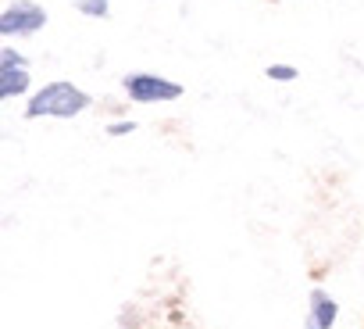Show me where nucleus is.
<instances>
[{"label":"nucleus","mask_w":364,"mask_h":329,"mask_svg":"<svg viewBox=\"0 0 364 329\" xmlns=\"http://www.w3.org/2000/svg\"><path fill=\"white\" fill-rule=\"evenodd\" d=\"M90 108V93H82L75 83H47L40 93H33L26 115L29 118H75Z\"/></svg>","instance_id":"1"},{"label":"nucleus","mask_w":364,"mask_h":329,"mask_svg":"<svg viewBox=\"0 0 364 329\" xmlns=\"http://www.w3.org/2000/svg\"><path fill=\"white\" fill-rule=\"evenodd\" d=\"M122 86H125L129 100H136V104H164V100H178V97H182V86H178V83H168V79L146 75V72L125 75Z\"/></svg>","instance_id":"2"},{"label":"nucleus","mask_w":364,"mask_h":329,"mask_svg":"<svg viewBox=\"0 0 364 329\" xmlns=\"http://www.w3.org/2000/svg\"><path fill=\"white\" fill-rule=\"evenodd\" d=\"M43 26H47V11L36 4H26V0L8 4L4 15H0V36H29Z\"/></svg>","instance_id":"3"},{"label":"nucleus","mask_w":364,"mask_h":329,"mask_svg":"<svg viewBox=\"0 0 364 329\" xmlns=\"http://www.w3.org/2000/svg\"><path fill=\"white\" fill-rule=\"evenodd\" d=\"M339 318V304L321 293V290H311V311H307V329H332Z\"/></svg>","instance_id":"4"},{"label":"nucleus","mask_w":364,"mask_h":329,"mask_svg":"<svg viewBox=\"0 0 364 329\" xmlns=\"http://www.w3.org/2000/svg\"><path fill=\"white\" fill-rule=\"evenodd\" d=\"M29 90V72L18 68V65H4L0 61V97L11 100V97H22Z\"/></svg>","instance_id":"5"},{"label":"nucleus","mask_w":364,"mask_h":329,"mask_svg":"<svg viewBox=\"0 0 364 329\" xmlns=\"http://www.w3.org/2000/svg\"><path fill=\"white\" fill-rule=\"evenodd\" d=\"M79 11H82V15L104 19V15H107V0H79Z\"/></svg>","instance_id":"6"},{"label":"nucleus","mask_w":364,"mask_h":329,"mask_svg":"<svg viewBox=\"0 0 364 329\" xmlns=\"http://www.w3.org/2000/svg\"><path fill=\"white\" fill-rule=\"evenodd\" d=\"M268 79H275V83H289V79H296V68H282V65H272V68H268Z\"/></svg>","instance_id":"7"},{"label":"nucleus","mask_w":364,"mask_h":329,"mask_svg":"<svg viewBox=\"0 0 364 329\" xmlns=\"http://www.w3.org/2000/svg\"><path fill=\"white\" fill-rule=\"evenodd\" d=\"M0 61H4V65H18V68H26V58H22L18 51H4V54H0Z\"/></svg>","instance_id":"8"},{"label":"nucleus","mask_w":364,"mask_h":329,"mask_svg":"<svg viewBox=\"0 0 364 329\" xmlns=\"http://www.w3.org/2000/svg\"><path fill=\"white\" fill-rule=\"evenodd\" d=\"M107 132H111V136H122V132H132V122H125V125H111Z\"/></svg>","instance_id":"9"}]
</instances>
